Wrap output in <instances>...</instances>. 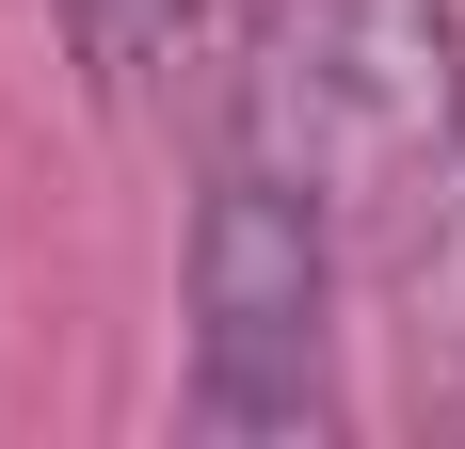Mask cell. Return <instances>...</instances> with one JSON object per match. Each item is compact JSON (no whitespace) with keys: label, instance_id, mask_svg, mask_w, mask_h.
Instances as JSON below:
<instances>
[{"label":"cell","instance_id":"cell-1","mask_svg":"<svg viewBox=\"0 0 465 449\" xmlns=\"http://www.w3.org/2000/svg\"><path fill=\"white\" fill-rule=\"evenodd\" d=\"M225 145L322 209L337 257L418 273L465 224V33H450V0H257Z\"/></svg>","mask_w":465,"mask_h":449},{"label":"cell","instance_id":"cell-2","mask_svg":"<svg viewBox=\"0 0 465 449\" xmlns=\"http://www.w3.org/2000/svg\"><path fill=\"white\" fill-rule=\"evenodd\" d=\"M322 289H337L322 209L225 145L193 209V417L209 434H322Z\"/></svg>","mask_w":465,"mask_h":449},{"label":"cell","instance_id":"cell-3","mask_svg":"<svg viewBox=\"0 0 465 449\" xmlns=\"http://www.w3.org/2000/svg\"><path fill=\"white\" fill-rule=\"evenodd\" d=\"M64 48H81L113 96H144V81L193 48V0H64Z\"/></svg>","mask_w":465,"mask_h":449}]
</instances>
